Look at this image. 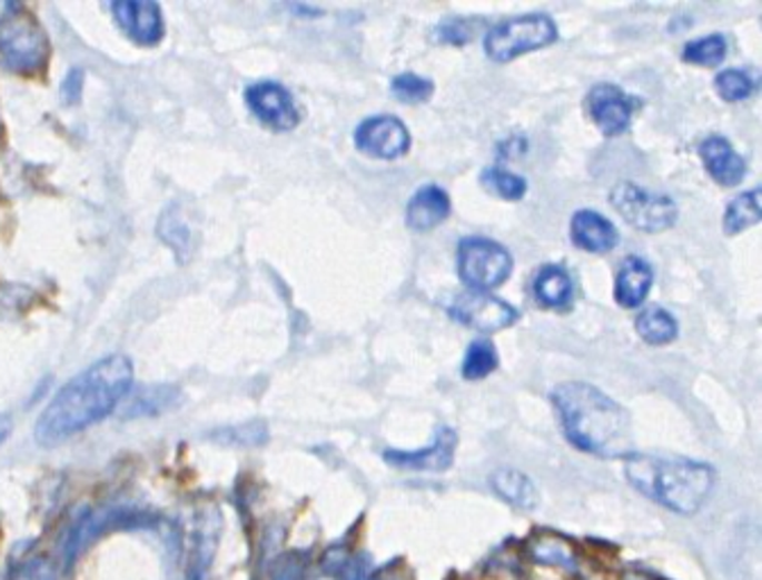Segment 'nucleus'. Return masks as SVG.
Here are the masks:
<instances>
[{"instance_id": "aec40b11", "label": "nucleus", "mask_w": 762, "mask_h": 580, "mask_svg": "<svg viewBox=\"0 0 762 580\" xmlns=\"http://www.w3.org/2000/svg\"><path fill=\"white\" fill-rule=\"evenodd\" d=\"M534 296L545 309H567L574 296V286L567 270L558 266L543 268L534 281Z\"/></svg>"}, {"instance_id": "f704fd0d", "label": "nucleus", "mask_w": 762, "mask_h": 580, "mask_svg": "<svg viewBox=\"0 0 762 580\" xmlns=\"http://www.w3.org/2000/svg\"><path fill=\"white\" fill-rule=\"evenodd\" d=\"M17 12H21V8L19 6H14V3H0V26H3L10 17H14Z\"/></svg>"}, {"instance_id": "cd10ccee", "label": "nucleus", "mask_w": 762, "mask_h": 580, "mask_svg": "<svg viewBox=\"0 0 762 580\" xmlns=\"http://www.w3.org/2000/svg\"><path fill=\"white\" fill-rule=\"evenodd\" d=\"M390 93L395 100H399L404 104H420V102H427L432 98L434 82L423 78V76L406 71V73H399L393 78Z\"/></svg>"}, {"instance_id": "72a5a7b5", "label": "nucleus", "mask_w": 762, "mask_h": 580, "mask_svg": "<svg viewBox=\"0 0 762 580\" xmlns=\"http://www.w3.org/2000/svg\"><path fill=\"white\" fill-rule=\"evenodd\" d=\"M80 91H82V71H71L62 84V96L69 104L80 100Z\"/></svg>"}, {"instance_id": "c85d7f7f", "label": "nucleus", "mask_w": 762, "mask_h": 580, "mask_svg": "<svg viewBox=\"0 0 762 580\" xmlns=\"http://www.w3.org/2000/svg\"><path fill=\"white\" fill-rule=\"evenodd\" d=\"M482 184L491 193H495V196H499L504 200H513V202L522 200L524 193H526V182L519 176H515V172H511L506 168H499V166H493V168L484 170Z\"/></svg>"}, {"instance_id": "6ab92c4d", "label": "nucleus", "mask_w": 762, "mask_h": 580, "mask_svg": "<svg viewBox=\"0 0 762 580\" xmlns=\"http://www.w3.org/2000/svg\"><path fill=\"white\" fill-rule=\"evenodd\" d=\"M493 490L519 510H534L541 501L534 481L517 470H497L491 474Z\"/></svg>"}, {"instance_id": "2eb2a0df", "label": "nucleus", "mask_w": 762, "mask_h": 580, "mask_svg": "<svg viewBox=\"0 0 762 580\" xmlns=\"http://www.w3.org/2000/svg\"><path fill=\"white\" fill-rule=\"evenodd\" d=\"M699 154L709 176L722 187H735L746 176V161L733 150L724 137H709L699 146Z\"/></svg>"}, {"instance_id": "a211bd4d", "label": "nucleus", "mask_w": 762, "mask_h": 580, "mask_svg": "<svg viewBox=\"0 0 762 580\" xmlns=\"http://www.w3.org/2000/svg\"><path fill=\"white\" fill-rule=\"evenodd\" d=\"M157 237L178 254L180 261L189 259L194 252V229L185 216L182 204L172 202L168 209H164L159 222H157Z\"/></svg>"}, {"instance_id": "1a4fd4ad", "label": "nucleus", "mask_w": 762, "mask_h": 580, "mask_svg": "<svg viewBox=\"0 0 762 580\" xmlns=\"http://www.w3.org/2000/svg\"><path fill=\"white\" fill-rule=\"evenodd\" d=\"M246 102L257 119L275 132H288L300 123V111L296 98L279 82H257L248 87Z\"/></svg>"}, {"instance_id": "a878e982", "label": "nucleus", "mask_w": 762, "mask_h": 580, "mask_svg": "<svg viewBox=\"0 0 762 580\" xmlns=\"http://www.w3.org/2000/svg\"><path fill=\"white\" fill-rule=\"evenodd\" d=\"M726 50H729V43L724 34H706V37L685 43L683 62L699 64V67H718L724 62Z\"/></svg>"}, {"instance_id": "20e7f679", "label": "nucleus", "mask_w": 762, "mask_h": 580, "mask_svg": "<svg viewBox=\"0 0 762 580\" xmlns=\"http://www.w3.org/2000/svg\"><path fill=\"white\" fill-rule=\"evenodd\" d=\"M558 37L556 23L545 14H526L506 19L493 26L484 37V48L491 60L511 62L515 57L545 48Z\"/></svg>"}, {"instance_id": "f257e3e1", "label": "nucleus", "mask_w": 762, "mask_h": 580, "mask_svg": "<svg viewBox=\"0 0 762 580\" xmlns=\"http://www.w3.org/2000/svg\"><path fill=\"white\" fill-rule=\"evenodd\" d=\"M135 381L132 361L123 354H111L71 381H67L39 416L34 438L41 447L62 444L111 416L130 394Z\"/></svg>"}, {"instance_id": "9b49d317", "label": "nucleus", "mask_w": 762, "mask_h": 580, "mask_svg": "<svg viewBox=\"0 0 762 580\" xmlns=\"http://www.w3.org/2000/svg\"><path fill=\"white\" fill-rule=\"evenodd\" d=\"M113 21L139 46L152 48L166 34L161 8L152 0H116L111 3Z\"/></svg>"}, {"instance_id": "4468645a", "label": "nucleus", "mask_w": 762, "mask_h": 580, "mask_svg": "<svg viewBox=\"0 0 762 580\" xmlns=\"http://www.w3.org/2000/svg\"><path fill=\"white\" fill-rule=\"evenodd\" d=\"M570 237L578 250L593 252V254H606L620 243V234H617L615 224L608 218H604L591 209L576 211L572 216Z\"/></svg>"}, {"instance_id": "c756f323", "label": "nucleus", "mask_w": 762, "mask_h": 580, "mask_svg": "<svg viewBox=\"0 0 762 580\" xmlns=\"http://www.w3.org/2000/svg\"><path fill=\"white\" fill-rule=\"evenodd\" d=\"M715 89L726 102H740L751 96L753 80L740 69H729L715 78Z\"/></svg>"}, {"instance_id": "412c9836", "label": "nucleus", "mask_w": 762, "mask_h": 580, "mask_svg": "<svg viewBox=\"0 0 762 580\" xmlns=\"http://www.w3.org/2000/svg\"><path fill=\"white\" fill-rule=\"evenodd\" d=\"M323 569L336 580H375L373 560L366 553L331 549L323 560Z\"/></svg>"}, {"instance_id": "39448f33", "label": "nucleus", "mask_w": 762, "mask_h": 580, "mask_svg": "<svg viewBox=\"0 0 762 580\" xmlns=\"http://www.w3.org/2000/svg\"><path fill=\"white\" fill-rule=\"evenodd\" d=\"M48 54V37L32 17L17 12L0 26V60L12 73L34 76L43 71Z\"/></svg>"}, {"instance_id": "5701e85b", "label": "nucleus", "mask_w": 762, "mask_h": 580, "mask_svg": "<svg viewBox=\"0 0 762 580\" xmlns=\"http://www.w3.org/2000/svg\"><path fill=\"white\" fill-rule=\"evenodd\" d=\"M530 556L541 564H554V567L570 569V571L576 569V553L570 547V542H565L563 538L552 536V533L536 536L530 542Z\"/></svg>"}, {"instance_id": "6e6552de", "label": "nucleus", "mask_w": 762, "mask_h": 580, "mask_svg": "<svg viewBox=\"0 0 762 580\" xmlns=\"http://www.w3.org/2000/svg\"><path fill=\"white\" fill-rule=\"evenodd\" d=\"M449 316L471 329L493 333L517 322L519 313L508 302L488 293H463L449 304Z\"/></svg>"}, {"instance_id": "dca6fc26", "label": "nucleus", "mask_w": 762, "mask_h": 580, "mask_svg": "<svg viewBox=\"0 0 762 580\" xmlns=\"http://www.w3.org/2000/svg\"><path fill=\"white\" fill-rule=\"evenodd\" d=\"M652 283H654V270L647 261L640 257L624 259L615 279V302L624 309H637L644 300H647Z\"/></svg>"}, {"instance_id": "4be33fe9", "label": "nucleus", "mask_w": 762, "mask_h": 580, "mask_svg": "<svg viewBox=\"0 0 762 580\" xmlns=\"http://www.w3.org/2000/svg\"><path fill=\"white\" fill-rule=\"evenodd\" d=\"M635 331L647 344H667L676 340L679 324L676 320L661 307L642 309L635 318Z\"/></svg>"}, {"instance_id": "393cba45", "label": "nucleus", "mask_w": 762, "mask_h": 580, "mask_svg": "<svg viewBox=\"0 0 762 580\" xmlns=\"http://www.w3.org/2000/svg\"><path fill=\"white\" fill-rule=\"evenodd\" d=\"M760 220V189L742 193L724 211V231L726 237H738L744 229Z\"/></svg>"}, {"instance_id": "bb28decb", "label": "nucleus", "mask_w": 762, "mask_h": 580, "mask_svg": "<svg viewBox=\"0 0 762 580\" xmlns=\"http://www.w3.org/2000/svg\"><path fill=\"white\" fill-rule=\"evenodd\" d=\"M497 363H499V357L493 342L475 340L471 347H467V354L463 359V370H461L463 379L482 381L497 370Z\"/></svg>"}, {"instance_id": "f03ea898", "label": "nucleus", "mask_w": 762, "mask_h": 580, "mask_svg": "<svg viewBox=\"0 0 762 580\" xmlns=\"http://www.w3.org/2000/svg\"><path fill=\"white\" fill-rule=\"evenodd\" d=\"M565 438L585 453L629 458L633 451L631 418L617 401L585 381H570L552 392Z\"/></svg>"}, {"instance_id": "c9c22d12", "label": "nucleus", "mask_w": 762, "mask_h": 580, "mask_svg": "<svg viewBox=\"0 0 762 580\" xmlns=\"http://www.w3.org/2000/svg\"><path fill=\"white\" fill-rule=\"evenodd\" d=\"M12 433V420L8 416H0V444H3Z\"/></svg>"}, {"instance_id": "423d86ee", "label": "nucleus", "mask_w": 762, "mask_h": 580, "mask_svg": "<svg viewBox=\"0 0 762 580\" xmlns=\"http://www.w3.org/2000/svg\"><path fill=\"white\" fill-rule=\"evenodd\" d=\"M513 270V259L499 243L471 237L458 243V277L473 293H488L502 286Z\"/></svg>"}, {"instance_id": "ddd939ff", "label": "nucleus", "mask_w": 762, "mask_h": 580, "mask_svg": "<svg viewBox=\"0 0 762 580\" xmlns=\"http://www.w3.org/2000/svg\"><path fill=\"white\" fill-rule=\"evenodd\" d=\"M458 436L449 427L438 429L434 442L418 451H384V460L393 468L412 472H445L452 468Z\"/></svg>"}, {"instance_id": "473e14b6", "label": "nucleus", "mask_w": 762, "mask_h": 580, "mask_svg": "<svg viewBox=\"0 0 762 580\" xmlns=\"http://www.w3.org/2000/svg\"><path fill=\"white\" fill-rule=\"evenodd\" d=\"M303 576H305V560L300 556H288L286 560H281L273 580H303Z\"/></svg>"}, {"instance_id": "7ed1b4c3", "label": "nucleus", "mask_w": 762, "mask_h": 580, "mask_svg": "<svg viewBox=\"0 0 762 580\" xmlns=\"http://www.w3.org/2000/svg\"><path fill=\"white\" fill-rule=\"evenodd\" d=\"M624 472L640 494L685 517L699 512L715 488V470L706 462L687 458L631 453Z\"/></svg>"}, {"instance_id": "b1692460", "label": "nucleus", "mask_w": 762, "mask_h": 580, "mask_svg": "<svg viewBox=\"0 0 762 580\" xmlns=\"http://www.w3.org/2000/svg\"><path fill=\"white\" fill-rule=\"evenodd\" d=\"M175 399H178V390H175L172 386L141 388L128 399H123L126 416H155L168 409L170 403H175Z\"/></svg>"}, {"instance_id": "7c9ffc66", "label": "nucleus", "mask_w": 762, "mask_h": 580, "mask_svg": "<svg viewBox=\"0 0 762 580\" xmlns=\"http://www.w3.org/2000/svg\"><path fill=\"white\" fill-rule=\"evenodd\" d=\"M482 21H471V19H449V21H443L438 28H436V39L438 41H445V43H454V46H463L471 41L477 30H479Z\"/></svg>"}, {"instance_id": "f3484780", "label": "nucleus", "mask_w": 762, "mask_h": 580, "mask_svg": "<svg viewBox=\"0 0 762 580\" xmlns=\"http://www.w3.org/2000/svg\"><path fill=\"white\" fill-rule=\"evenodd\" d=\"M449 209V198L443 189L434 184L423 187L406 204V224L414 231H429L447 220Z\"/></svg>"}, {"instance_id": "0eeeda50", "label": "nucleus", "mask_w": 762, "mask_h": 580, "mask_svg": "<svg viewBox=\"0 0 762 580\" xmlns=\"http://www.w3.org/2000/svg\"><path fill=\"white\" fill-rule=\"evenodd\" d=\"M613 209L635 229L659 234L674 227L679 218L676 202L670 196H656L635 187L633 182H620L611 191Z\"/></svg>"}, {"instance_id": "9d476101", "label": "nucleus", "mask_w": 762, "mask_h": 580, "mask_svg": "<svg viewBox=\"0 0 762 580\" xmlns=\"http://www.w3.org/2000/svg\"><path fill=\"white\" fill-rule=\"evenodd\" d=\"M637 107L640 100L615 84H597L591 89L588 96H585V109H588L591 119L606 137H617L626 132Z\"/></svg>"}, {"instance_id": "f8f14e48", "label": "nucleus", "mask_w": 762, "mask_h": 580, "mask_svg": "<svg viewBox=\"0 0 762 580\" xmlns=\"http://www.w3.org/2000/svg\"><path fill=\"white\" fill-rule=\"evenodd\" d=\"M357 148L377 159H399L412 146V134L395 116H373L357 128Z\"/></svg>"}, {"instance_id": "2f4dec72", "label": "nucleus", "mask_w": 762, "mask_h": 580, "mask_svg": "<svg viewBox=\"0 0 762 580\" xmlns=\"http://www.w3.org/2000/svg\"><path fill=\"white\" fill-rule=\"evenodd\" d=\"M10 580H55V569L46 558H30L10 576Z\"/></svg>"}]
</instances>
